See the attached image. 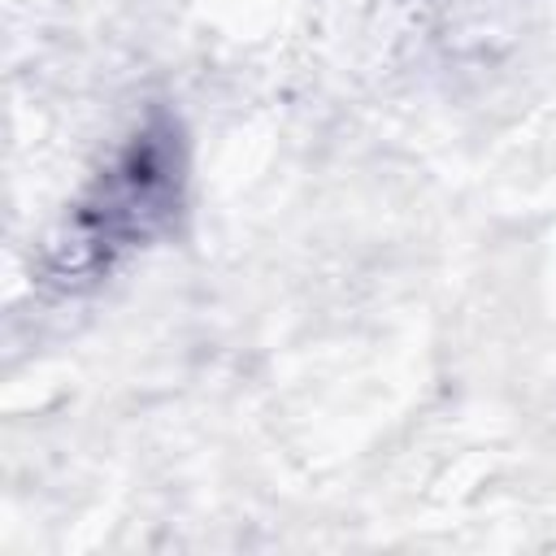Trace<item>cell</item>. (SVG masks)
<instances>
[{"instance_id":"cell-1","label":"cell","mask_w":556,"mask_h":556,"mask_svg":"<svg viewBox=\"0 0 556 556\" xmlns=\"http://www.w3.org/2000/svg\"><path fill=\"white\" fill-rule=\"evenodd\" d=\"M187 200V139L182 126L152 109L135 122L96 174L65 204L39 252V282L52 291H83L156 243Z\"/></svg>"}]
</instances>
